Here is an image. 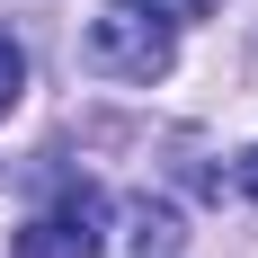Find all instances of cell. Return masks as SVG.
<instances>
[{"label":"cell","instance_id":"6da1fadb","mask_svg":"<svg viewBox=\"0 0 258 258\" xmlns=\"http://www.w3.org/2000/svg\"><path fill=\"white\" fill-rule=\"evenodd\" d=\"M89 72L152 89V80L169 72V18H152L143 0H107L98 18H89Z\"/></svg>","mask_w":258,"mask_h":258},{"label":"cell","instance_id":"7a4b0ae2","mask_svg":"<svg viewBox=\"0 0 258 258\" xmlns=\"http://www.w3.org/2000/svg\"><path fill=\"white\" fill-rule=\"evenodd\" d=\"M107 240H98V196L89 187H72L53 214H36L18 240H9V258H98Z\"/></svg>","mask_w":258,"mask_h":258},{"label":"cell","instance_id":"3957f363","mask_svg":"<svg viewBox=\"0 0 258 258\" xmlns=\"http://www.w3.org/2000/svg\"><path fill=\"white\" fill-rule=\"evenodd\" d=\"M18 89H27V53H18V36L0 27V116L18 107Z\"/></svg>","mask_w":258,"mask_h":258},{"label":"cell","instance_id":"277c9868","mask_svg":"<svg viewBox=\"0 0 258 258\" xmlns=\"http://www.w3.org/2000/svg\"><path fill=\"white\" fill-rule=\"evenodd\" d=\"M152 18H205V9H223V0H143Z\"/></svg>","mask_w":258,"mask_h":258},{"label":"cell","instance_id":"5b68a950","mask_svg":"<svg viewBox=\"0 0 258 258\" xmlns=\"http://www.w3.org/2000/svg\"><path fill=\"white\" fill-rule=\"evenodd\" d=\"M240 187H249V196H258V152H249V160H240Z\"/></svg>","mask_w":258,"mask_h":258}]
</instances>
